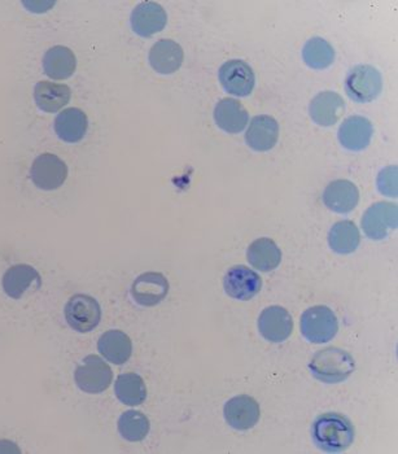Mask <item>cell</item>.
<instances>
[{"instance_id": "6da1fadb", "label": "cell", "mask_w": 398, "mask_h": 454, "mask_svg": "<svg viewBox=\"0 0 398 454\" xmlns=\"http://www.w3.org/2000/svg\"><path fill=\"white\" fill-rule=\"evenodd\" d=\"M355 426L340 413L321 414L312 425L314 444L327 453L346 452L355 442Z\"/></svg>"}, {"instance_id": "484cf974", "label": "cell", "mask_w": 398, "mask_h": 454, "mask_svg": "<svg viewBox=\"0 0 398 454\" xmlns=\"http://www.w3.org/2000/svg\"><path fill=\"white\" fill-rule=\"evenodd\" d=\"M246 259L254 269L260 271H271L282 262V251L274 240L260 238L249 246Z\"/></svg>"}, {"instance_id": "9c48e42d", "label": "cell", "mask_w": 398, "mask_h": 454, "mask_svg": "<svg viewBox=\"0 0 398 454\" xmlns=\"http://www.w3.org/2000/svg\"><path fill=\"white\" fill-rule=\"evenodd\" d=\"M218 78L229 94L239 98L251 95L256 83L254 69L243 60L226 61L218 72Z\"/></svg>"}, {"instance_id": "3957f363", "label": "cell", "mask_w": 398, "mask_h": 454, "mask_svg": "<svg viewBox=\"0 0 398 454\" xmlns=\"http://www.w3.org/2000/svg\"><path fill=\"white\" fill-rule=\"evenodd\" d=\"M64 316L70 329L86 333L97 329L102 321V308L94 297L78 294L70 297L66 302Z\"/></svg>"}, {"instance_id": "ba28073f", "label": "cell", "mask_w": 398, "mask_h": 454, "mask_svg": "<svg viewBox=\"0 0 398 454\" xmlns=\"http://www.w3.org/2000/svg\"><path fill=\"white\" fill-rule=\"evenodd\" d=\"M398 226V207L392 203L374 204L364 212L363 229L364 234L372 240H383L391 230Z\"/></svg>"}, {"instance_id": "5b68a950", "label": "cell", "mask_w": 398, "mask_h": 454, "mask_svg": "<svg viewBox=\"0 0 398 454\" xmlns=\"http://www.w3.org/2000/svg\"><path fill=\"white\" fill-rule=\"evenodd\" d=\"M75 385L86 394H102L113 380L111 366L98 355H89L75 369Z\"/></svg>"}, {"instance_id": "ffe728a7", "label": "cell", "mask_w": 398, "mask_h": 454, "mask_svg": "<svg viewBox=\"0 0 398 454\" xmlns=\"http://www.w3.org/2000/svg\"><path fill=\"white\" fill-rule=\"evenodd\" d=\"M35 283L41 287V276L36 269L27 263L11 266L2 279L5 295L12 297V299H20Z\"/></svg>"}, {"instance_id": "52a82bcc", "label": "cell", "mask_w": 398, "mask_h": 454, "mask_svg": "<svg viewBox=\"0 0 398 454\" xmlns=\"http://www.w3.org/2000/svg\"><path fill=\"white\" fill-rule=\"evenodd\" d=\"M30 178L38 189L53 192L60 189L68 178V167L53 153H42L33 161Z\"/></svg>"}, {"instance_id": "f546056e", "label": "cell", "mask_w": 398, "mask_h": 454, "mask_svg": "<svg viewBox=\"0 0 398 454\" xmlns=\"http://www.w3.org/2000/svg\"><path fill=\"white\" fill-rule=\"evenodd\" d=\"M120 435L128 442H142L150 433L151 423L145 414L138 411H128L120 417L119 423Z\"/></svg>"}, {"instance_id": "4316f807", "label": "cell", "mask_w": 398, "mask_h": 454, "mask_svg": "<svg viewBox=\"0 0 398 454\" xmlns=\"http://www.w3.org/2000/svg\"><path fill=\"white\" fill-rule=\"evenodd\" d=\"M114 394L125 405L138 406L147 399V387L140 375L136 372H125L117 378Z\"/></svg>"}, {"instance_id": "7402d4cb", "label": "cell", "mask_w": 398, "mask_h": 454, "mask_svg": "<svg viewBox=\"0 0 398 454\" xmlns=\"http://www.w3.org/2000/svg\"><path fill=\"white\" fill-rule=\"evenodd\" d=\"M89 120L80 108L64 109L55 119V133L66 143H78L85 138Z\"/></svg>"}, {"instance_id": "ac0fdd59", "label": "cell", "mask_w": 398, "mask_h": 454, "mask_svg": "<svg viewBox=\"0 0 398 454\" xmlns=\"http://www.w3.org/2000/svg\"><path fill=\"white\" fill-rule=\"evenodd\" d=\"M374 136L372 123L366 117L352 116L341 123L339 129V140L349 151H363L369 147Z\"/></svg>"}, {"instance_id": "5bb4252c", "label": "cell", "mask_w": 398, "mask_h": 454, "mask_svg": "<svg viewBox=\"0 0 398 454\" xmlns=\"http://www.w3.org/2000/svg\"><path fill=\"white\" fill-rule=\"evenodd\" d=\"M131 27L140 36H151L167 27L168 15L155 2H143L131 12Z\"/></svg>"}, {"instance_id": "e0dca14e", "label": "cell", "mask_w": 398, "mask_h": 454, "mask_svg": "<svg viewBox=\"0 0 398 454\" xmlns=\"http://www.w3.org/2000/svg\"><path fill=\"white\" fill-rule=\"evenodd\" d=\"M346 102L340 95L333 91L319 92L313 98L309 106L310 117L316 125L332 126L343 116Z\"/></svg>"}, {"instance_id": "8fae6325", "label": "cell", "mask_w": 398, "mask_h": 454, "mask_svg": "<svg viewBox=\"0 0 398 454\" xmlns=\"http://www.w3.org/2000/svg\"><path fill=\"white\" fill-rule=\"evenodd\" d=\"M169 294L167 277L156 271L140 274L131 286V296L142 307H155Z\"/></svg>"}, {"instance_id": "4dcf8cb0", "label": "cell", "mask_w": 398, "mask_h": 454, "mask_svg": "<svg viewBox=\"0 0 398 454\" xmlns=\"http://www.w3.org/2000/svg\"><path fill=\"white\" fill-rule=\"evenodd\" d=\"M398 168L396 165L384 168L377 179L378 190L389 198H397L398 195Z\"/></svg>"}, {"instance_id": "d6986e66", "label": "cell", "mask_w": 398, "mask_h": 454, "mask_svg": "<svg viewBox=\"0 0 398 454\" xmlns=\"http://www.w3.org/2000/svg\"><path fill=\"white\" fill-rule=\"evenodd\" d=\"M183 49L172 39L156 42L148 55L151 67L160 74H173L183 63Z\"/></svg>"}, {"instance_id": "1f68e13d", "label": "cell", "mask_w": 398, "mask_h": 454, "mask_svg": "<svg viewBox=\"0 0 398 454\" xmlns=\"http://www.w3.org/2000/svg\"><path fill=\"white\" fill-rule=\"evenodd\" d=\"M22 4L27 8V10L32 11V12L41 13L47 12V11L51 10L55 3L53 2H24Z\"/></svg>"}, {"instance_id": "d4e9b609", "label": "cell", "mask_w": 398, "mask_h": 454, "mask_svg": "<svg viewBox=\"0 0 398 454\" xmlns=\"http://www.w3.org/2000/svg\"><path fill=\"white\" fill-rule=\"evenodd\" d=\"M215 120L218 128L229 134H238L246 129L249 114L242 103L235 99L221 100L215 109Z\"/></svg>"}, {"instance_id": "8992f818", "label": "cell", "mask_w": 398, "mask_h": 454, "mask_svg": "<svg viewBox=\"0 0 398 454\" xmlns=\"http://www.w3.org/2000/svg\"><path fill=\"white\" fill-rule=\"evenodd\" d=\"M344 86L350 99L357 103H370L379 97L383 78L374 67L357 66L347 73Z\"/></svg>"}, {"instance_id": "7c38bea8", "label": "cell", "mask_w": 398, "mask_h": 454, "mask_svg": "<svg viewBox=\"0 0 398 454\" xmlns=\"http://www.w3.org/2000/svg\"><path fill=\"white\" fill-rule=\"evenodd\" d=\"M223 416L226 422L235 430H251L259 423L260 403L248 395L232 397L223 408Z\"/></svg>"}, {"instance_id": "44dd1931", "label": "cell", "mask_w": 398, "mask_h": 454, "mask_svg": "<svg viewBox=\"0 0 398 454\" xmlns=\"http://www.w3.org/2000/svg\"><path fill=\"white\" fill-rule=\"evenodd\" d=\"M98 350L109 363L122 365L128 363L133 355V341L120 330H109L100 336Z\"/></svg>"}, {"instance_id": "9a60e30c", "label": "cell", "mask_w": 398, "mask_h": 454, "mask_svg": "<svg viewBox=\"0 0 398 454\" xmlns=\"http://www.w3.org/2000/svg\"><path fill=\"white\" fill-rule=\"evenodd\" d=\"M279 139V123L273 117L261 114L252 119L246 133V142L252 150L266 153L276 147Z\"/></svg>"}, {"instance_id": "277c9868", "label": "cell", "mask_w": 398, "mask_h": 454, "mask_svg": "<svg viewBox=\"0 0 398 454\" xmlns=\"http://www.w3.org/2000/svg\"><path fill=\"white\" fill-rule=\"evenodd\" d=\"M338 332V318L329 307L316 305L305 310L301 316V333L310 343H327L335 338Z\"/></svg>"}, {"instance_id": "7a4b0ae2", "label": "cell", "mask_w": 398, "mask_h": 454, "mask_svg": "<svg viewBox=\"0 0 398 454\" xmlns=\"http://www.w3.org/2000/svg\"><path fill=\"white\" fill-rule=\"evenodd\" d=\"M313 377L327 385L344 382L355 372V358L346 350L330 348L318 350L309 363Z\"/></svg>"}, {"instance_id": "30bf717a", "label": "cell", "mask_w": 398, "mask_h": 454, "mask_svg": "<svg viewBox=\"0 0 398 454\" xmlns=\"http://www.w3.org/2000/svg\"><path fill=\"white\" fill-rule=\"evenodd\" d=\"M223 287H225L227 295L232 299L246 301L260 294L261 288H262V279L256 271L246 268V266H232L223 278Z\"/></svg>"}, {"instance_id": "cb8c5ba5", "label": "cell", "mask_w": 398, "mask_h": 454, "mask_svg": "<svg viewBox=\"0 0 398 454\" xmlns=\"http://www.w3.org/2000/svg\"><path fill=\"white\" fill-rule=\"evenodd\" d=\"M43 70L47 77L63 81L72 77L77 68V59L68 47L55 46L44 53Z\"/></svg>"}, {"instance_id": "2e32d148", "label": "cell", "mask_w": 398, "mask_h": 454, "mask_svg": "<svg viewBox=\"0 0 398 454\" xmlns=\"http://www.w3.org/2000/svg\"><path fill=\"white\" fill-rule=\"evenodd\" d=\"M322 199L327 208L332 212L346 215L357 207L360 201V192L353 182L347 179H338L331 182L324 189Z\"/></svg>"}, {"instance_id": "83f0119b", "label": "cell", "mask_w": 398, "mask_h": 454, "mask_svg": "<svg viewBox=\"0 0 398 454\" xmlns=\"http://www.w3.org/2000/svg\"><path fill=\"white\" fill-rule=\"evenodd\" d=\"M360 243V230L352 221H340L330 230L329 245L336 254H353Z\"/></svg>"}, {"instance_id": "4fadbf2b", "label": "cell", "mask_w": 398, "mask_h": 454, "mask_svg": "<svg viewBox=\"0 0 398 454\" xmlns=\"http://www.w3.org/2000/svg\"><path fill=\"white\" fill-rule=\"evenodd\" d=\"M259 330L266 340L271 343H283L293 333V317L287 309L277 305L266 308L259 318Z\"/></svg>"}, {"instance_id": "f1b7e54d", "label": "cell", "mask_w": 398, "mask_h": 454, "mask_svg": "<svg viewBox=\"0 0 398 454\" xmlns=\"http://www.w3.org/2000/svg\"><path fill=\"white\" fill-rule=\"evenodd\" d=\"M302 59L309 68L326 69L335 60V50L326 39L316 36L305 43Z\"/></svg>"}, {"instance_id": "603a6c76", "label": "cell", "mask_w": 398, "mask_h": 454, "mask_svg": "<svg viewBox=\"0 0 398 454\" xmlns=\"http://www.w3.org/2000/svg\"><path fill=\"white\" fill-rule=\"evenodd\" d=\"M72 90L63 83H53L49 81L38 82L35 88L36 106L46 114H56L70 102Z\"/></svg>"}]
</instances>
